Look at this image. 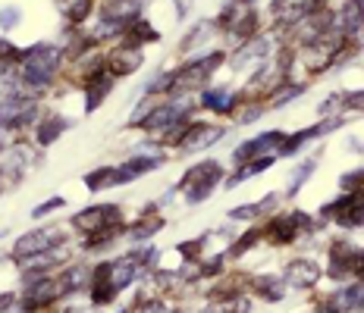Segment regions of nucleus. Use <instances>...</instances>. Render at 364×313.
<instances>
[{"mask_svg": "<svg viewBox=\"0 0 364 313\" xmlns=\"http://www.w3.org/2000/svg\"><path fill=\"white\" fill-rule=\"evenodd\" d=\"M60 53L54 44H35V48L22 50V85L32 88V91H44L50 88L54 75L60 70Z\"/></svg>", "mask_w": 364, "mask_h": 313, "instance_id": "1", "label": "nucleus"}, {"mask_svg": "<svg viewBox=\"0 0 364 313\" xmlns=\"http://www.w3.org/2000/svg\"><path fill=\"white\" fill-rule=\"evenodd\" d=\"M70 288H66L63 276H44V273H28L26 276V292H22V310L26 313H35V310H44L63 297Z\"/></svg>", "mask_w": 364, "mask_h": 313, "instance_id": "2", "label": "nucleus"}, {"mask_svg": "<svg viewBox=\"0 0 364 313\" xmlns=\"http://www.w3.org/2000/svg\"><path fill=\"white\" fill-rule=\"evenodd\" d=\"M220 179H223L220 163H214V160H201V163H195L192 170L179 179V188L186 192L188 204H201L204 197H210V192L217 188Z\"/></svg>", "mask_w": 364, "mask_h": 313, "instance_id": "3", "label": "nucleus"}, {"mask_svg": "<svg viewBox=\"0 0 364 313\" xmlns=\"http://www.w3.org/2000/svg\"><path fill=\"white\" fill-rule=\"evenodd\" d=\"M223 57L226 53L223 50H214V53H208V57H201V60H188L182 70H176V85H173V91H192V88H201L204 82L214 75V70L220 63H223Z\"/></svg>", "mask_w": 364, "mask_h": 313, "instance_id": "4", "label": "nucleus"}, {"mask_svg": "<svg viewBox=\"0 0 364 313\" xmlns=\"http://www.w3.org/2000/svg\"><path fill=\"white\" fill-rule=\"evenodd\" d=\"M35 116H38V104L28 101V97L10 94L6 101H0V128H6V132L32 126Z\"/></svg>", "mask_w": 364, "mask_h": 313, "instance_id": "5", "label": "nucleus"}, {"mask_svg": "<svg viewBox=\"0 0 364 313\" xmlns=\"http://www.w3.org/2000/svg\"><path fill=\"white\" fill-rule=\"evenodd\" d=\"M73 226L85 235H95L101 229H110V226H123V213H119L117 204H104V207H88L82 213L73 216Z\"/></svg>", "mask_w": 364, "mask_h": 313, "instance_id": "6", "label": "nucleus"}, {"mask_svg": "<svg viewBox=\"0 0 364 313\" xmlns=\"http://www.w3.org/2000/svg\"><path fill=\"white\" fill-rule=\"evenodd\" d=\"M308 229H311V219L305 213H286V216H273L267 229H261V232L267 235L273 244H292L301 232H308Z\"/></svg>", "mask_w": 364, "mask_h": 313, "instance_id": "7", "label": "nucleus"}, {"mask_svg": "<svg viewBox=\"0 0 364 313\" xmlns=\"http://www.w3.org/2000/svg\"><path fill=\"white\" fill-rule=\"evenodd\" d=\"M57 241H60L57 229H38V232L22 235V238L13 244V257H16L19 263H26V260H32V257H38V254H48Z\"/></svg>", "mask_w": 364, "mask_h": 313, "instance_id": "8", "label": "nucleus"}, {"mask_svg": "<svg viewBox=\"0 0 364 313\" xmlns=\"http://www.w3.org/2000/svg\"><path fill=\"white\" fill-rule=\"evenodd\" d=\"M141 63H145V53H141V48H117L107 53V75L110 79H126V75L139 72Z\"/></svg>", "mask_w": 364, "mask_h": 313, "instance_id": "9", "label": "nucleus"}, {"mask_svg": "<svg viewBox=\"0 0 364 313\" xmlns=\"http://www.w3.org/2000/svg\"><path fill=\"white\" fill-rule=\"evenodd\" d=\"M161 163H164V157H154V154H139V157L126 160V163L113 166V185H126V182H132V179H139V175L157 170Z\"/></svg>", "mask_w": 364, "mask_h": 313, "instance_id": "10", "label": "nucleus"}, {"mask_svg": "<svg viewBox=\"0 0 364 313\" xmlns=\"http://www.w3.org/2000/svg\"><path fill=\"white\" fill-rule=\"evenodd\" d=\"M220 138H223V128L220 126H201V122H192V126L186 128V138H182L179 150L192 154V150H201V148H208V144H217Z\"/></svg>", "mask_w": 364, "mask_h": 313, "instance_id": "11", "label": "nucleus"}, {"mask_svg": "<svg viewBox=\"0 0 364 313\" xmlns=\"http://www.w3.org/2000/svg\"><path fill=\"white\" fill-rule=\"evenodd\" d=\"M283 279L289 282V285H299V288H311L317 279H321V266L314 260H305V257H299V260H292L286 266Z\"/></svg>", "mask_w": 364, "mask_h": 313, "instance_id": "12", "label": "nucleus"}, {"mask_svg": "<svg viewBox=\"0 0 364 313\" xmlns=\"http://www.w3.org/2000/svg\"><path fill=\"white\" fill-rule=\"evenodd\" d=\"M82 91H85V110L95 113L97 106H101L104 97L113 91V82H110L107 72H97V75H91V79L82 82Z\"/></svg>", "mask_w": 364, "mask_h": 313, "instance_id": "13", "label": "nucleus"}, {"mask_svg": "<svg viewBox=\"0 0 364 313\" xmlns=\"http://www.w3.org/2000/svg\"><path fill=\"white\" fill-rule=\"evenodd\" d=\"M352 257H355V248L346 241H336L330 248V276L333 279H346L352 276Z\"/></svg>", "mask_w": 364, "mask_h": 313, "instance_id": "14", "label": "nucleus"}, {"mask_svg": "<svg viewBox=\"0 0 364 313\" xmlns=\"http://www.w3.org/2000/svg\"><path fill=\"white\" fill-rule=\"evenodd\" d=\"M157 38H161V32H154V26H151V22L135 19V22H129V26H126L123 44H126V48H141V44L157 41Z\"/></svg>", "mask_w": 364, "mask_h": 313, "instance_id": "15", "label": "nucleus"}, {"mask_svg": "<svg viewBox=\"0 0 364 313\" xmlns=\"http://www.w3.org/2000/svg\"><path fill=\"white\" fill-rule=\"evenodd\" d=\"M336 307L343 313H364V282H352L343 288V295L336 297Z\"/></svg>", "mask_w": 364, "mask_h": 313, "instance_id": "16", "label": "nucleus"}, {"mask_svg": "<svg viewBox=\"0 0 364 313\" xmlns=\"http://www.w3.org/2000/svg\"><path fill=\"white\" fill-rule=\"evenodd\" d=\"M66 126H70V122H66L63 116H48V119L41 122V126L35 128V132H38V135H35L38 144H44V148H48V144H54L60 135H63V128H66Z\"/></svg>", "mask_w": 364, "mask_h": 313, "instance_id": "17", "label": "nucleus"}, {"mask_svg": "<svg viewBox=\"0 0 364 313\" xmlns=\"http://www.w3.org/2000/svg\"><path fill=\"white\" fill-rule=\"evenodd\" d=\"M60 13L70 26H82L91 13V0H60Z\"/></svg>", "mask_w": 364, "mask_h": 313, "instance_id": "18", "label": "nucleus"}, {"mask_svg": "<svg viewBox=\"0 0 364 313\" xmlns=\"http://www.w3.org/2000/svg\"><path fill=\"white\" fill-rule=\"evenodd\" d=\"M161 226H164V219L154 216V210H145V216H141L139 223L132 226V232H129V235H132V241H145V238H151V235H154Z\"/></svg>", "mask_w": 364, "mask_h": 313, "instance_id": "19", "label": "nucleus"}, {"mask_svg": "<svg viewBox=\"0 0 364 313\" xmlns=\"http://www.w3.org/2000/svg\"><path fill=\"white\" fill-rule=\"evenodd\" d=\"M264 53H267V41L264 38H252V41H245L236 53V60H232V66H245L248 60H261Z\"/></svg>", "mask_w": 364, "mask_h": 313, "instance_id": "20", "label": "nucleus"}, {"mask_svg": "<svg viewBox=\"0 0 364 313\" xmlns=\"http://www.w3.org/2000/svg\"><path fill=\"white\" fill-rule=\"evenodd\" d=\"M255 292L261 295L264 301H279V297H283V279H273V276L255 279Z\"/></svg>", "mask_w": 364, "mask_h": 313, "instance_id": "21", "label": "nucleus"}, {"mask_svg": "<svg viewBox=\"0 0 364 313\" xmlns=\"http://www.w3.org/2000/svg\"><path fill=\"white\" fill-rule=\"evenodd\" d=\"M85 185H88V192H101V188L113 185V166H101V170L88 172L85 175Z\"/></svg>", "mask_w": 364, "mask_h": 313, "instance_id": "22", "label": "nucleus"}, {"mask_svg": "<svg viewBox=\"0 0 364 313\" xmlns=\"http://www.w3.org/2000/svg\"><path fill=\"white\" fill-rule=\"evenodd\" d=\"M261 235H264L261 229H252V232H248V235H242V238H239L236 244H232V248H230V254H226V257H232V260H239V257L245 254V251H252V248H255Z\"/></svg>", "mask_w": 364, "mask_h": 313, "instance_id": "23", "label": "nucleus"}, {"mask_svg": "<svg viewBox=\"0 0 364 313\" xmlns=\"http://www.w3.org/2000/svg\"><path fill=\"white\" fill-rule=\"evenodd\" d=\"M210 28H214V22H198V26L179 41V50H192L198 41H204V35H210Z\"/></svg>", "mask_w": 364, "mask_h": 313, "instance_id": "24", "label": "nucleus"}, {"mask_svg": "<svg viewBox=\"0 0 364 313\" xmlns=\"http://www.w3.org/2000/svg\"><path fill=\"white\" fill-rule=\"evenodd\" d=\"M286 88H279L277 94H273V101H270V106H286L292 101V97H299L301 91H305V85H289V82H283Z\"/></svg>", "mask_w": 364, "mask_h": 313, "instance_id": "25", "label": "nucleus"}, {"mask_svg": "<svg viewBox=\"0 0 364 313\" xmlns=\"http://www.w3.org/2000/svg\"><path fill=\"white\" fill-rule=\"evenodd\" d=\"M314 166H317V157H314V160H308V163H301L299 170H295V175H292V185H289V194H295L301 185H305V179H308L311 172H314Z\"/></svg>", "mask_w": 364, "mask_h": 313, "instance_id": "26", "label": "nucleus"}, {"mask_svg": "<svg viewBox=\"0 0 364 313\" xmlns=\"http://www.w3.org/2000/svg\"><path fill=\"white\" fill-rule=\"evenodd\" d=\"M157 110V104L154 101H151V94L145 97V101H141L139 104V113H132V119H129V126H145V122H148V116H151V113H154Z\"/></svg>", "mask_w": 364, "mask_h": 313, "instance_id": "27", "label": "nucleus"}, {"mask_svg": "<svg viewBox=\"0 0 364 313\" xmlns=\"http://www.w3.org/2000/svg\"><path fill=\"white\" fill-rule=\"evenodd\" d=\"M339 185H343V192H346V194H352L355 188H361V185H364V170H352V172H346L343 179H339Z\"/></svg>", "mask_w": 364, "mask_h": 313, "instance_id": "28", "label": "nucleus"}, {"mask_svg": "<svg viewBox=\"0 0 364 313\" xmlns=\"http://www.w3.org/2000/svg\"><path fill=\"white\" fill-rule=\"evenodd\" d=\"M261 213H264L261 204H242V207L230 210V219H257Z\"/></svg>", "mask_w": 364, "mask_h": 313, "instance_id": "29", "label": "nucleus"}, {"mask_svg": "<svg viewBox=\"0 0 364 313\" xmlns=\"http://www.w3.org/2000/svg\"><path fill=\"white\" fill-rule=\"evenodd\" d=\"M22 19V13L16 10V6H6V10H0V28L4 32H10V28H16Z\"/></svg>", "mask_w": 364, "mask_h": 313, "instance_id": "30", "label": "nucleus"}, {"mask_svg": "<svg viewBox=\"0 0 364 313\" xmlns=\"http://www.w3.org/2000/svg\"><path fill=\"white\" fill-rule=\"evenodd\" d=\"M63 197H50V201H44L41 204V207H35L32 210V219H41V216H48V213H54V210H60V207H63Z\"/></svg>", "mask_w": 364, "mask_h": 313, "instance_id": "31", "label": "nucleus"}, {"mask_svg": "<svg viewBox=\"0 0 364 313\" xmlns=\"http://www.w3.org/2000/svg\"><path fill=\"white\" fill-rule=\"evenodd\" d=\"M0 60H10V63H22V50H19V48H13L10 41H4V38H0Z\"/></svg>", "mask_w": 364, "mask_h": 313, "instance_id": "32", "label": "nucleus"}, {"mask_svg": "<svg viewBox=\"0 0 364 313\" xmlns=\"http://www.w3.org/2000/svg\"><path fill=\"white\" fill-rule=\"evenodd\" d=\"M343 106H346V110H364V91H355V94H343Z\"/></svg>", "mask_w": 364, "mask_h": 313, "instance_id": "33", "label": "nucleus"}, {"mask_svg": "<svg viewBox=\"0 0 364 313\" xmlns=\"http://www.w3.org/2000/svg\"><path fill=\"white\" fill-rule=\"evenodd\" d=\"M339 106H343V94H333V97H327V101L321 104V113L323 116H330V113H336Z\"/></svg>", "mask_w": 364, "mask_h": 313, "instance_id": "34", "label": "nucleus"}, {"mask_svg": "<svg viewBox=\"0 0 364 313\" xmlns=\"http://www.w3.org/2000/svg\"><path fill=\"white\" fill-rule=\"evenodd\" d=\"M248 106H252V110H245V113H242L239 122H252V119H257V116H261V113H264V106H257V104H248Z\"/></svg>", "mask_w": 364, "mask_h": 313, "instance_id": "35", "label": "nucleus"}, {"mask_svg": "<svg viewBox=\"0 0 364 313\" xmlns=\"http://www.w3.org/2000/svg\"><path fill=\"white\" fill-rule=\"evenodd\" d=\"M192 4H195V0H176V16H179V19H182V16H188Z\"/></svg>", "mask_w": 364, "mask_h": 313, "instance_id": "36", "label": "nucleus"}, {"mask_svg": "<svg viewBox=\"0 0 364 313\" xmlns=\"http://www.w3.org/2000/svg\"><path fill=\"white\" fill-rule=\"evenodd\" d=\"M10 304H13V295H0V313L10 310Z\"/></svg>", "mask_w": 364, "mask_h": 313, "instance_id": "37", "label": "nucleus"}, {"mask_svg": "<svg viewBox=\"0 0 364 313\" xmlns=\"http://www.w3.org/2000/svg\"><path fill=\"white\" fill-rule=\"evenodd\" d=\"M0 154H4V141H0Z\"/></svg>", "mask_w": 364, "mask_h": 313, "instance_id": "38", "label": "nucleus"}, {"mask_svg": "<svg viewBox=\"0 0 364 313\" xmlns=\"http://www.w3.org/2000/svg\"><path fill=\"white\" fill-rule=\"evenodd\" d=\"M22 313H26V310H22Z\"/></svg>", "mask_w": 364, "mask_h": 313, "instance_id": "39", "label": "nucleus"}]
</instances>
